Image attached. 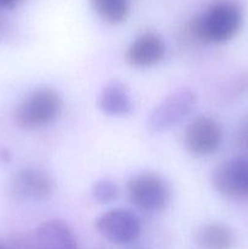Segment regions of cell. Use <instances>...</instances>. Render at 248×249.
Wrapping results in <instances>:
<instances>
[{"mask_svg":"<svg viewBox=\"0 0 248 249\" xmlns=\"http://www.w3.org/2000/svg\"><path fill=\"white\" fill-rule=\"evenodd\" d=\"M242 10L231 0H218L194 17L189 33L204 44H224L235 38L242 27Z\"/></svg>","mask_w":248,"mask_h":249,"instance_id":"6da1fadb","label":"cell"},{"mask_svg":"<svg viewBox=\"0 0 248 249\" xmlns=\"http://www.w3.org/2000/svg\"><path fill=\"white\" fill-rule=\"evenodd\" d=\"M61 95L53 88H40L28 95L15 111V122L26 130L41 128L53 123L62 112Z\"/></svg>","mask_w":248,"mask_h":249,"instance_id":"7a4b0ae2","label":"cell"},{"mask_svg":"<svg viewBox=\"0 0 248 249\" xmlns=\"http://www.w3.org/2000/svg\"><path fill=\"white\" fill-rule=\"evenodd\" d=\"M126 195L134 207L148 213L164 211L172 201L169 182L153 172L133 175L126 182Z\"/></svg>","mask_w":248,"mask_h":249,"instance_id":"3957f363","label":"cell"},{"mask_svg":"<svg viewBox=\"0 0 248 249\" xmlns=\"http://www.w3.org/2000/svg\"><path fill=\"white\" fill-rule=\"evenodd\" d=\"M197 96L190 88H179L156 105L148 116L146 126L152 134L167 133L181 123L196 106Z\"/></svg>","mask_w":248,"mask_h":249,"instance_id":"277c9868","label":"cell"},{"mask_svg":"<svg viewBox=\"0 0 248 249\" xmlns=\"http://www.w3.org/2000/svg\"><path fill=\"white\" fill-rule=\"evenodd\" d=\"M95 228L109 242L129 245L140 237L142 224L138 214L130 209L113 208L96 219Z\"/></svg>","mask_w":248,"mask_h":249,"instance_id":"5b68a950","label":"cell"},{"mask_svg":"<svg viewBox=\"0 0 248 249\" xmlns=\"http://www.w3.org/2000/svg\"><path fill=\"white\" fill-rule=\"evenodd\" d=\"M9 192L17 202L48 201L55 192V181L40 168H22L10 180Z\"/></svg>","mask_w":248,"mask_h":249,"instance_id":"8992f818","label":"cell"},{"mask_svg":"<svg viewBox=\"0 0 248 249\" xmlns=\"http://www.w3.org/2000/svg\"><path fill=\"white\" fill-rule=\"evenodd\" d=\"M212 185L221 196L248 199V157H236L220 163L212 174Z\"/></svg>","mask_w":248,"mask_h":249,"instance_id":"52a82bcc","label":"cell"},{"mask_svg":"<svg viewBox=\"0 0 248 249\" xmlns=\"http://www.w3.org/2000/svg\"><path fill=\"white\" fill-rule=\"evenodd\" d=\"M223 131L215 119L207 116L195 117L189 122L184 134L187 152L196 157H208L218 151Z\"/></svg>","mask_w":248,"mask_h":249,"instance_id":"ba28073f","label":"cell"},{"mask_svg":"<svg viewBox=\"0 0 248 249\" xmlns=\"http://www.w3.org/2000/svg\"><path fill=\"white\" fill-rule=\"evenodd\" d=\"M165 53L167 48L162 36L153 32H146L131 41L124 58L131 67L150 68L162 62Z\"/></svg>","mask_w":248,"mask_h":249,"instance_id":"9c48e42d","label":"cell"},{"mask_svg":"<svg viewBox=\"0 0 248 249\" xmlns=\"http://www.w3.org/2000/svg\"><path fill=\"white\" fill-rule=\"evenodd\" d=\"M32 249H79L67 223L60 219L43 221L34 232Z\"/></svg>","mask_w":248,"mask_h":249,"instance_id":"30bf717a","label":"cell"},{"mask_svg":"<svg viewBox=\"0 0 248 249\" xmlns=\"http://www.w3.org/2000/svg\"><path fill=\"white\" fill-rule=\"evenodd\" d=\"M97 107L102 113L109 117L129 116L134 108L130 90L121 80H109L100 91Z\"/></svg>","mask_w":248,"mask_h":249,"instance_id":"8fae6325","label":"cell"},{"mask_svg":"<svg viewBox=\"0 0 248 249\" xmlns=\"http://www.w3.org/2000/svg\"><path fill=\"white\" fill-rule=\"evenodd\" d=\"M196 242L201 249H232L236 237L231 228L225 224L208 223L197 231Z\"/></svg>","mask_w":248,"mask_h":249,"instance_id":"7c38bea8","label":"cell"},{"mask_svg":"<svg viewBox=\"0 0 248 249\" xmlns=\"http://www.w3.org/2000/svg\"><path fill=\"white\" fill-rule=\"evenodd\" d=\"M92 10L104 22L121 24L128 18L130 0H89Z\"/></svg>","mask_w":248,"mask_h":249,"instance_id":"4fadbf2b","label":"cell"},{"mask_svg":"<svg viewBox=\"0 0 248 249\" xmlns=\"http://www.w3.org/2000/svg\"><path fill=\"white\" fill-rule=\"evenodd\" d=\"M91 196L99 204H109L118 198V186L109 179H100L92 184Z\"/></svg>","mask_w":248,"mask_h":249,"instance_id":"5bb4252c","label":"cell"},{"mask_svg":"<svg viewBox=\"0 0 248 249\" xmlns=\"http://www.w3.org/2000/svg\"><path fill=\"white\" fill-rule=\"evenodd\" d=\"M23 0H0V10H11L18 6Z\"/></svg>","mask_w":248,"mask_h":249,"instance_id":"9a60e30c","label":"cell"},{"mask_svg":"<svg viewBox=\"0 0 248 249\" xmlns=\"http://www.w3.org/2000/svg\"><path fill=\"white\" fill-rule=\"evenodd\" d=\"M6 28H7V21H6V18H5L4 15L0 12V36L5 33Z\"/></svg>","mask_w":248,"mask_h":249,"instance_id":"2e32d148","label":"cell"},{"mask_svg":"<svg viewBox=\"0 0 248 249\" xmlns=\"http://www.w3.org/2000/svg\"><path fill=\"white\" fill-rule=\"evenodd\" d=\"M4 249H16V248H6V247H4Z\"/></svg>","mask_w":248,"mask_h":249,"instance_id":"e0dca14e","label":"cell"},{"mask_svg":"<svg viewBox=\"0 0 248 249\" xmlns=\"http://www.w3.org/2000/svg\"><path fill=\"white\" fill-rule=\"evenodd\" d=\"M0 249H4V247H2V246H1V245H0Z\"/></svg>","mask_w":248,"mask_h":249,"instance_id":"ac0fdd59","label":"cell"},{"mask_svg":"<svg viewBox=\"0 0 248 249\" xmlns=\"http://www.w3.org/2000/svg\"><path fill=\"white\" fill-rule=\"evenodd\" d=\"M134 249H140V248H134Z\"/></svg>","mask_w":248,"mask_h":249,"instance_id":"d6986e66","label":"cell"}]
</instances>
